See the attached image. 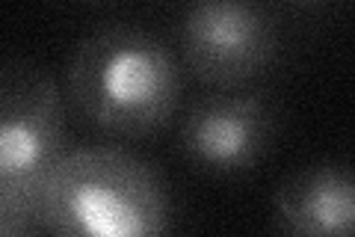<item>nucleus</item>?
Listing matches in <instances>:
<instances>
[{
  "instance_id": "f257e3e1",
  "label": "nucleus",
  "mask_w": 355,
  "mask_h": 237,
  "mask_svg": "<svg viewBox=\"0 0 355 237\" xmlns=\"http://www.w3.org/2000/svg\"><path fill=\"white\" fill-rule=\"evenodd\" d=\"M39 229L48 237H169V190L142 157L83 145L44 175Z\"/></svg>"
},
{
  "instance_id": "f03ea898",
  "label": "nucleus",
  "mask_w": 355,
  "mask_h": 237,
  "mask_svg": "<svg viewBox=\"0 0 355 237\" xmlns=\"http://www.w3.org/2000/svg\"><path fill=\"white\" fill-rule=\"evenodd\" d=\"M65 86L77 113L113 137L163 131L181 101V69L148 30L110 24L77 42Z\"/></svg>"
},
{
  "instance_id": "7ed1b4c3",
  "label": "nucleus",
  "mask_w": 355,
  "mask_h": 237,
  "mask_svg": "<svg viewBox=\"0 0 355 237\" xmlns=\"http://www.w3.org/2000/svg\"><path fill=\"white\" fill-rule=\"evenodd\" d=\"M65 154V101L30 60H0V187L39 202L44 175Z\"/></svg>"
},
{
  "instance_id": "20e7f679",
  "label": "nucleus",
  "mask_w": 355,
  "mask_h": 237,
  "mask_svg": "<svg viewBox=\"0 0 355 237\" xmlns=\"http://www.w3.org/2000/svg\"><path fill=\"white\" fill-rule=\"evenodd\" d=\"M178 42L187 69L207 86L234 89L266 72L279 51V21L246 0H202L181 18Z\"/></svg>"
},
{
  "instance_id": "39448f33",
  "label": "nucleus",
  "mask_w": 355,
  "mask_h": 237,
  "mask_svg": "<svg viewBox=\"0 0 355 237\" xmlns=\"http://www.w3.org/2000/svg\"><path fill=\"white\" fill-rule=\"evenodd\" d=\"M275 116L263 98L249 92L207 95L184 113L178 142L207 172H246L272 145Z\"/></svg>"
},
{
  "instance_id": "423d86ee",
  "label": "nucleus",
  "mask_w": 355,
  "mask_h": 237,
  "mask_svg": "<svg viewBox=\"0 0 355 237\" xmlns=\"http://www.w3.org/2000/svg\"><path fill=\"white\" fill-rule=\"evenodd\" d=\"M275 237H355V190L349 166L323 161L296 169L272 199Z\"/></svg>"
},
{
  "instance_id": "0eeeda50",
  "label": "nucleus",
  "mask_w": 355,
  "mask_h": 237,
  "mask_svg": "<svg viewBox=\"0 0 355 237\" xmlns=\"http://www.w3.org/2000/svg\"><path fill=\"white\" fill-rule=\"evenodd\" d=\"M39 231V202L0 187V237H36Z\"/></svg>"
}]
</instances>
